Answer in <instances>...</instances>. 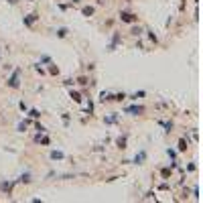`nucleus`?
<instances>
[{"label":"nucleus","mask_w":203,"mask_h":203,"mask_svg":"<svg viewBox=\"0 0 203 203\" xmlns=\"http://www.w3.org/2000/svg\"><path fill=\"white\" fill-rule=\"evenodd\" d=\"M6 85L10 89H18L20 88V69H14L12 71V75H10L8 81H6Z\"/></svg>","instance_id":"1"},{"label":"nucleus","mask_w":203,"mask_h":203,"mask_svg":"<svg viewBox=\"0 0 203 203\" xmlns=\"http://www.w3.org/2000/svg\"><path fill=\"white\" fill-rule=\"evenodd\" d=\"M120 20L122 22H126V25H136L138 22V16L132 12H128V10H122L120 12Z\"/></svg>","instance_id":"2"},{"label":"nucleus","mask_w":203,"mask_h":203,"mask_svg":"<svg viewBox=\"0 0 203 203\" xmlns=\"http://www.w3.org/2000/svg\"><path fill=\"white\" fill-rule=\"evenodd\" d=\"M122 43V37H120V33H114L112 35V41H110V45H108V51H116V47Z\"/></svg>","instance_id":"3"},{"label":"nucleus","mask_w":203,"mask_h":203,"mask_svg":"<svg viewBox=\"0 0 203 203\" xmlns=\"http://www.w3.org/2000/svg\"><path fill=\"white\" fill-rule=\"evenodd\" d=\"M37 20H39V14H37V12H31V14H27V16L22 18V22H25V27H33Z\"/></svg>","instance_id":"4"},{"label":"nucleus","mask_w":203,"mask_h":203,"mask_svg":"<svg viewBox=\"0 0 203 203\" xmlns=\"http://www.w3.org/2000/svg\"><path fill=\"white\" fill-rule=\"evenodd\" d=\"M12 187H14V181H0V191H4L6 195L12 193Z\"/></svg>","instance_id":"5"},{"label":"nucleus","mask_w":203,"mask_h":203,"mask_svg":"<svg viewBox=\"0 0 203 203\" xmlns=\"http://www.w3.org/2000/svg\"><path fill=\"white\" fill-rule=\"evenodd\" d=\"M126 112H128V114H132V116H140L142 112H144V106H128V108H126Z\"/></svg>","instance_id":"6"},{"label":"nucleus","mask_w":203,"mask_h":203,"mask_svg":"<svg viewBox=\"0 0 203 203\" xmlns=\"http://www.w3.org/2000/svg\"><path fill=\"white\" fill-rule=\"evenodd\" d=\"M100 102H102V104L114 102V94H112V92H102V94H100Z\"/></svg>","instance_id":"7"},{"label":"nucleus","mask_w":203,"mask_h":203,"mask_svg":"<svg viewBox=\"0 0 203 203\" xmlns=\"http://www.w3.org/2000/svg\"><path fill=\"white\" fill-rule=\"evenodd\" d=\"M158 124H161L162 128H165V132H167V134H171V132H173V128H175V124H173L171 120H161Z\"/></svg>","instance_id":"8"},{"label":"nucleus","mask_w":203,"mask_h":203,"mask_svg":"<svg viewBox=\"0 0 203 203\" xmlns=\"http://www.w3.org/2000/svg\"><path fill=\"white\" fill-rule=\"evenodd\" d=\"M69 98H71L75 104H81V102H83V95H81L79 92H75V89H69Z\"/></svg>","instance_id":"9"},{"label":"nucleus","mask_w":203,"mask_h":203,"mask_svg":"<svg viewBox=\"0 0 203 203\" xmlns=\"http://www.w3.org/2000/svg\"><path fill=\"white\" fill-rule=\"evenodd\" d=\"M144 161H146V150H140V152L134 156V161L132 162H134V165H142Z\"/></svg>","instance_id":"10"},{"label":"nucleus","mask_w":203,"mask_h":203,"mask_svg":"<svg viewBox=\"0 0 203 203\" xmlns=\"http://www.w3.org/2000/svg\"><path fill=\"white\" fill-rule=\"evenodd\" d=\"M51 161H63L65 158V152H61V150H51Z\"/></svg>","instance_id":"11"},{"label":"nucleus","mask_w":203,"mask_h":203,"mask_svg":"<svg viewBox=\"0 0 203 203\" xmlns=\"http://www.w3.org/2000/svg\"><path fill=\"white\" fill-rule=\"evenodd\" d=\"M144 95H146V92H144V89H140V92H134V94L126 95V98H130V100H132V102H138V100H140V98H144Z\"/></svg>","instance_id":"12"},{"label":"nucleus","mask_w":203,"mask_h":203,"mask_svg":"<svg viewBox=\"0 0 203 203\" xmlns=\"http://www.w3.org/2000/svg\"><path fill=\"white\" fill-rule=\"evenodd\" d=\"M187 148H189V140L181 138V140H179V144H177V150H179V152H185Z\"/></svg>","instance_id":"13"},{"label":"nucleus","mask_w":203,"mask_h":203,"mask_svg":"<svg viewBox=\"0 0 203 203\" xmlns=\"http://www.w3.org/2000/svg\"><path fill=\"white\" fill-rule=\"evenodd\" d=\"M55 35H57L59 39H65V37L69 35V28H67V27H59L57 31H55Z\"/></svg>","instance_id":"14"},{"label":"nucleus","mask_w":203,"mask_h":203,"mask_svg":"<svg viewBox=\"0 0 203 203\" xmlns=\"http://www.w3.org/2000/svg\"><path fill=\"white\" fill-rule=\"evenodd\" d=\"M35 142H37V144H49V142H51V138H49V136L37 134V136H35Z\"/></svg>","instance_id":"15"},{"label":"nucleus","mask_w":203,"mask_h":203,"mask_svg":"<svg viewBox=\"0 0 203 203\" xmlns=\"http://www.w3.org/2000/svg\"><path fill=\"white\" fill-rule=\"evenodd\" d=\"M94 12H95L94 6H81V14L83 16H94Z\"/></svg>","instance_id":"16"},{"label":"nucleus","mask_w":203,"mask_h":203,"mask_svg":"<svg viewBox=\"0 0 203 203\" xmlns=\"http://www.w3.org/2000/svg\"><path fill=\"white\" fill-rule=\"evenodd\" d=\"M27 112H28V118H33V120H39L41 118V112L37 108H31V110H27Z\"/></svg>","instance_id":"17"},{"label":"nucleus","mask_w":203,"mask_h":203,"mask_svg":"<svg viewBox=\"0 0 203 203\" xmlns=\"http://www.w3.org/2000/svg\"><path fill=\"white\" fill-rule=\"evenodd\" d=\"M116 146H118V148H126V134L124 136H120V138H116Z\"/></svg>","instance_id":"18"},{"label":"nucleus","mask_w":203,"mask_h":203,"mask_svg":"<svg viewBox=\"0 0 203 203\" xmlns=\"http://www.w3.org/2000/svg\"><path fill=\"white\" fill-rule=\"evenodd\" d=\"M28 124H31V120H22V122H18V126H16V130H18V132H25V130L28 128Z\"/></svg>","instance_id":"19"},{"label":"nucleus","mask_w":203,"mask_h":203,"mask_svg":"<svg viewBox=\"0 0 203 203\" xmlns=\"http://www.w3.org/2000/svg\"><path fill=\"white\" fill-rule=\"evenodd\" d=\"M104 122H106V124H116V122H118V114L106 116V118H104Z\"/></svg>","instance_id":"20"},{"label":"nucleus","mask_w":203,"mask_h":203,"mask_svg":"<svg viewBox=\"0 0 203 203\" xmlns=\"http://www.w3.org/2000/svg\"><path fill=\"white\" fill-rule=\"evenodd\" d=\"M35 130H37L39 134H45V132H47V128H45V126H43L41 122H35Z\"/></svg>","instance_id":"21"},{"label":"nucleus","mask_w":203,"mask_h":203,"mask_svg":"<svg viewBox=\"0 0 203 203\" xmlns=\"http://www.w3.org/2000/svg\"><path fill=\"white\" fill-rule=\"evenodd\" d=\"M171 173H173V169H171V167H165V169L161 171V175H162V179H169V177H171Z\"/></svg>","instance_id":"22"},{"label":"nucleus","mask_w":203,"mask_h":203,"mask_svg":"<svg viewBox=\"0 0 203 203\" xmlns=\"http://www.w3.org/2000/svg\"><path fill=\"white\" fill-rule=\"evenodd\" d=\"M49 73H51V75H59V67L53 65V63H49Z\"/></svg>","instance_id":"23"},{"label":"nucleus","mask_w":203,"mask_h":203,"mask_svg":"<svg viewBox=\"0 0 203 203\" xmlns=\"http://www.w3.org/2000/svg\"><path fill=\"white\" fill-rule=\"evenodd\" d=\"M130 35H134V37H140V35H142V28H140V27H132V28H130Z\"/></svg>","instance_id":"24"},{"label":"nucleus","mask_w":203,"mask_h":203,"mask_svg":"<svg viewBox=\"0 0 203 203\" xmlns=\"http://www.w3.org/2000/svg\"><path fill=\"white\" fill-rule=\"evenodd\" d=\"M146 33H148V41H150V43H155V45H156V43H158V37H156V35L152 33V31H146Z\"/></svg>","instance_id":"25"},{"label":"nucleus","mask_w":203,"mask_h":203,"mask_svg":"<svg viewBox=\"0 0 203 203\" xmlns=\"http://www.w3.org/2000/svg\"><path fill=\"white\" fill-rule=\"evenodd\" d=\"M122 100H126V94H124V92H120V94H114V102H122Z\"/></svg>","instance_id":"26"},{"label":"nucleus","mask_w":203,"mask_h":203,"mask_svg":"<svg viewBox=\"0 0 203 203\" xmlns=\"http://www.w3.org/2000/svg\"><path fill=\"white\" fill-rule=\"evenodd\" d=\"M18 181H20V183H31V175H28V173H27V175H20Z\"/></svg>","instance_id":"27"},{"label":"nucleus","mask_w":203,"mask_h":203,"mask_svg":"<svg viewBox=\"0 0 203 203\" xmlns=\"http://www.w3.org/2000/svg\"><path fill=\"white\" fill-rule=\"evenodd\" d=\"M77 83H79V85H88L89 81H88V77H83V75H81V77H77Z\"/></svg>","instance_id":"28"},{"label":"nucleus","mask_w":203,"mask_h":203,"mask_svg":"<svg viewBox=\"0 0 203 203\" xmlns=\"http://www.w3.org/2000/svg\"><path fill=\"white\" fill-rule=\"evenodd\" d=\"M88 114L89 116L94 114V102H92V100H88Z\"/></svg>","instance_id":"29"},{"label":"nucleus","mask_w":203,"mask_h":203,"mask_svg":"<svg viewBox=\"0 0 203 203\" xmlns=\"http://www.w3.org/2000/svg\"><path fill=\"white\" fill-rule=\"evenodd\" d=\"M41 63H51V57H49V55H41Z\"/></svg>","instance_id":"30"},{"label":"nucleus","mask_w":203,"mask_h":203,"mask_svg":"<svg viewBox=\"0 0 203 203\" xmlns=\"http://www.w3.org/2000/svg\"><path fill=\"white\" fill-rule=\"evenodd\" d=\"M167 155L171 156V161H175V156H177V152H175V150H173V148H167Z\"/></svg>","instance_id":"31"},{"label":"nucleus","mask_w":203,"mask_h":203,"mask_svg":"<svg viewBox=\"0 0 203 203\" xmlns=\"http://www.w3.org/2000/svg\"><path fill=\"white\" fill-rule=\"evenodd\" d=\"M61 118H63V124H65V126H67L69 120H71V118H69V114H61Z\"/></svg>","instance_id":"32"},{"label":"nucleus","mask_w":203,"mask_h":203,"mask_svg":"<svg viewBox=\"0 0 203 203\" xmlns=\"http://www.w3.org/2000/svg\"><path fill=\"white\" fill-rule=\"evenodd\" d=\"M18 108L22 110V112H27V110H28V106H27V104H25V102H18Z\"/></svg>","instance_id":"33"},{"label":"nucleus","mask_w":203,"mask_h":203,"mask_svg":"<svg viewBox=\"0 0 203 203\" xmlns=\"http://www.w3.org/2000/svg\"><path fill=\"white\" fill-rule=\"evenodd\" d=\"M63 83H65V85H67V88H71V85H73L75 81H73V79H65V81H63Z\"/></svg>","instance_id":"34"},{"label":"nucleus","mask_w":203,"mask_h":203,"mask_svg":"<svg viewBox=\"0 0 203 203\" xmlns=\"http://www.w3.org/2000/svg\"><path fill=\"white\" fill-rule=\"evenodd\" d=\"M187 171H189V173H193V171H197V165H189V167H187Z\"/></svg>","instance_id":"35"},{"label":"nucleus","mask_w":203,"mask_h":203,"mask_svg":"<svg viewBox=\"0 0 203 203\" xmlns=\"http://www.w3.org/2000/svg\"><path fill=\"white\" fill-rule=\"evenodd\" d=\"M81 0H71V4H79Z\"/></svg>","instance_id":"36"}]
</instances>
